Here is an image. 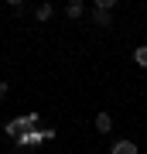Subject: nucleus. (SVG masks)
I'll list each match as a JSON object with an SVG mask.
<instances>
[{
    "label": "nucleus",
    "mask_w": 147,
    "mask_h": 154,
    "mask_svg": "<svg viewBox=\"0 0 147 154\" xmlns=\"http://www.w3.org/2000/svg\"><path fill=\"white\" fill-rule=\"evenodd\" d=\"M7 96V82H0V99H4Z\"/></svg>",
    "instance_id": "1a4fd4ad"
},
{
    "label": "nucleus",
    "mask_w": 147,
    "mask_h": 154,
    "mask_svg": "<svg viewBox=\"0 0 147 154\" xmlns=\"http://www.w3.org/2000/svg\"><path fill=\"white\" fill-rule=\"evenodd\" d=\"M65 14H69V17H82V14H86V7H82L79 0H72V4L65 7Z\"/></svg>",
    "instance_id": "39448f33"
},
{
    "label": "nucleus",
    "mask_w": 147,
    "mask_h": 154,
    "mask_svg": "<svg viewBox=\"0 0 147 154\" xmlns=\"http://www.w3.org/2000/svg\"><path fill=\"white\" fill-rule=\"evenodd\" d=\"M51 14H55V7H51V4H38V7H34V17H38V21H48Z\"/></svg>",
    "instance_id": "20e7f679"
},
{
    "label": "nucleus",
    "mask_w": 147,
    "mask_h": 154,
    "mask_svg": "<svg viewBox=\"0 0 147 154\" xmlns=\"http://www.w3.org/2000/svg\"><path fill=\"white\" fill-rule=\"evenodd\" d=\"M109 154H137V144H133V140H116Z\"/></svg>",
    "instance_id": "f03ea898"
},
{
    "label": "nucleus",
    "mask_w": 147,
    "mask_h": 154,
    "mask_svg": "<svg viewBox=\"0 0 147 154\" xmlns=\"http://www.w3.org/2000/svg\"><path fill=\"white\" fill-rule=\"evenodd\" d=\"M96 24H99V28H106V24H109V14H106V11H96Z\"/></svg>",
    "instance_id": "6e6552de"
},
{
    "label": "nucleus",
    "mask_w": 147,
    "mask_h": 154,
    "mask_svg": "<svg viewBox=\"0 0 147 154\" xmlns=\"http://www.w3.org/2000/svg\"><path fill=\"white\" fill-rule=\"evenodd\" d=\"M48 137H55L51 130H44V134H38V130H27L24 137H17V144H21V147H27V144H31V147H34V144H41V140H48Z\"/></svg>",
    "instance_id": "f257e3e1"
},
{
    "label": "nucleus",
    "mask_w": 147,
    "mask_h": 154,
    "mask_svg": "<svg viewBox=\"0 0 147 154\" xmlns=\"http://www.w3.org/2000/svg\"><path fill=\"white\" fill-rule=\"evenodd\" d=\"M133 62L137 65H147V45H140V48L133 51Z\"/></svg>",
    "instance_id": "423d86ee"
},
{
    "label": "nucleus",
    "mask_w": 147,
    "mask_h": 154,
    "mask_svg": "<svg viewBox=\"0 0 147 154\" xmlns=\"http://www.w3.org/2000/svg\"><path fill=\"white\" fill-rule=\"evenodd\" d=\"M113 7H116V0H96V11H106V14H109Z\"/></svg>",
    "instance_id": "0eeeda50"
},
{
    "label": "nucleus",
    "mask_w": 147,
    "mask_h": 154,
    "mask_svg": "<svg viewBox=\"0 0 147 154\" xmlns=\"http://www.w3.org/2000/svg\"><path fill=\"white\" fill-rule=\"evenodd\" d=\"M109 127H113V116H109V113H96V130L99 134H109Z\"/></svg>",
    "instance_id": "7ed1b4c3"
}]
</instances>
